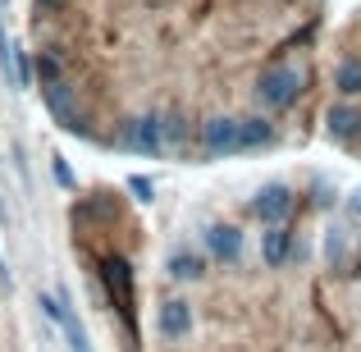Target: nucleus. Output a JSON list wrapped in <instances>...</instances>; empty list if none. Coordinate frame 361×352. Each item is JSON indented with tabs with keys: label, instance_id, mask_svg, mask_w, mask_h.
I'll return each instance as SVG.
<instances>
[{
	"label": "nucleus",
	"instance_id": "12",
	"mask_svg": "<svg viewBox=\"0 0 361 352\" xmlns=\"http://www.w3.org/2000/svg\"><path fill=\"white\" fill-rule=\"evenodd\" d=\"M334 87L343 97H361V60H343L334 69Z\"/></svg>",
	"mask_w": 361,
	"mask_h": 352
},
{
	"label": "nucleus",
	"instance_id": "17",
	"mask_svg": "<svg viewBox=\"0 0 361 352\" xmlns=\"http://www.w3.org/2000/svg\"><path fill=\"white\" fill-rule=\"evenodd\" d=\"M348 211H353V215H357V220H361V193L353 197V202H348Z\"/></svg>",
	"mask_w": 361,
	"mask_h": 352
},
{
	"label": "nucleus",
	"instance_id": "7",
	"mask_svg": "<svg viewBox=\"0 0 361 352\" xmlns=\"http://www.w3.org/2000/svg\"><path fill=\"white\" fill-rule=\"evenodd\" d=\"M160 128H165V123H160L156 115H147V119L128 123V133H123V142H128L133 151H151V156H156V151H160Z\"/></svg>",
	"mask_w": 361,
	"mask_h": 352
},
{
	"label": "nucleus",
	"instance_id": "11",
	"mask_svg": "<svg viewBox=\"0 0 361 352\" xmlns=\"http://www.w3.org/2000/svg\"><path fill=\"white\" fill-rule=\"evenodd\" d=\"M169 274H174V279H202V256L178 247V252L169 256Z\"/></svg>",
	"mask_w": 361,
	"mask_h": 352
},
{
	"label": "nucleus",
	"instance_id": "10",
	"mask_svg": "<svg viewBox=\"0 0 361 352\" xmlns=\"http://www.w3.org/2000/svg\"><path fill=\"white\" fill-rule=\"evenodd\" d=\"M288 224H270V233H265V265H283V256H288Z\"/></svg>",
	"mask_w": 361,
	"mask_h": 352
},
{
	"label": "nucleus",
	"instance_id": "16",
	"mask_svg": "<svg viewBox=\"0 0 361 352\" xmlns=\"http://www.w3.org/2000/svg\"><path fill=\"white\" fill-rule=\"evenodd\" d=\"M128 188L137 193V202H151V183H147L142 174H133V178H128Z\"/></svg>",
	"mask_w": 361,
	"mask_h": 352
},
{
	"label": "nucleus",
	"instance_id": "1",
	"mask_svg": "<svg viewBox=\"0 0 361 352\" xmlns=\"http://www.w3.org/2000/svg\"><path fill=\"white\" fill-rule=\"evenodd\" d=\"M302 87H307V69H298V64H274V69L261 73L256 101H261L265 110H283L302 97Z\"/></svg>",
	"mask_w": 361,
	"mask_h": 352
},
{
	"label": "nucleus",
	"instance_id": "8",
	"mask_svg": "<svg viewBox=\"0 0 361 352\" xmlns=\"http://www.w3.org/2000/svg\"><path fill=\"white\" fill-rule=\"evenodd\" d=\"M206 243H211V252L220 256V261H229V265L243 256V233L233 229V224H215V229L206 233Z\"/></svg>",
	"mask_w": 361,
	"mask_h": 352
},
{
	"label": "nucleus",
	"instance_id": "13",
	"mask_svg": "<svg viewBox=\"0 0 361 352\" xmlns=\"http://www.w3.org/2000/svg\"><path fill=\"white\" fill-rule=\"evenodd\" d=\"M270 138H274V133H270V123H265V119H243V151L247 147H265Z\"/></svg>",
	"mask_w": 361,
	"mask_h": 352
},
{
	"label": "nucleus",
	"instance_id": "6",
	"mask_svg": "<svg viewBox=\"0 0 361 352\" xmlns=\"http://www.w3.org/2000/svg\"><path fill=\"white\" fill-rule=\"evenodd\" d=\"M156 325H160V334H165V339H183L188 329H192V307H188L183 298H169L165 307H160Z\"/></svg>",
	"mask_w": 361,
	"mask_h": 352
},
{
	"label": "nucleus",
	"instance_id": "2",
	"mask_svg": "<svg viewBox=\"0 0 361 352\" xmlns=\"http://www.w3.org/2000/svg\"><path fill=\"white\" fill-rule=\"evenodd\" d=\"M101 279L110 289V302L123 311V320H133V270H128V261L123 256H106L101 261Z\"/></svg>",
	"mask_w": 361,
	"mask_h": 352
},
{
	"label": "nucleus",
	"instance_id": "4",
	"mask_svg": "<svg viewBox=\"0 0 361 352\" xmlns=\"http://www.w3.org/2000/svg\"><path fill=\"white\" fill-rule=\"evenodd\" d=\"M202 142L211 156H229V151H243V119H211L202 128Z\"/></svg>",
	"mask_w": 361,
	"mask_h": 352
},
{
	"label": "nucleus",
	"instance_id": "3",
	"mask_svg": "<svg viewBox=\"0 0 361 352\" xmlns=\"http://www.w3.org/2000/svg\"><path fill=\"white\" fill-rule=\"evenodd\" d=\"M42 311H46V320H51V325H55V329L64 334V344H69V352H92L87 334H82V325H78V316H73V311L64 307L60 298H51V293H42Z\"/></svg>",
	"mask_w": 361,
	"mask_h": 352
},
{
	"label": "nucleus",
	"instance_id": "5",
	"mask_svg": "<svg viewBox=\"0 0 361 352\" xmlns=\"http://www.w3.org/2000/svg\"><path fill=\"white\" fill-rule=\"evenodd\" d=\"M293 211V197H288V188L283 183H270L265 193H256V202H252V215L256 220H265V224H283V215Z\"/></svg>",
	"mask_w": 361,
	"mask_h": 352
},
{
	"label": "nucleus",
	"instance_id": "14",
	"mask_svg": "<svg viewBox=\"0 0 361 352\" xmlns=\"http://www.w3.org/2000/svg\"><path fill=\"white\" fill-rule=\"evenodd\" d=\"M0 73L9 78V87H18V51L5 42V28H0Z\"/></svg>",
	"mask_w": 361,
	"mask_h": 352
},
{
	"label": "nucleus",
	"instance_id": "9",
	"mask_svg": "<svg viewBox=\"0 0 361 352\" xmlns=\"http://www.w3.org/2000/svg\"><path fill=\"white\" fill-rule=\"evenodd\" d=\"M357 133H361V110L357 106H334V110H329V138L353 142Z\"/></svg>",
	"mask_w": 361,
	"mask_h": 352
},
{
	"label": "nucleus",
	"instance_id": "18",
	"mask_svg": "<svg viewBox=\"0 0 361 352\" xmlns=\"http://www.w3.org/2000/svg\"><path fill=\"white\" fill-rule=\"evenodd\" d=\"M64 0H37V9H60Z\"/></svg>",
	"mask_w": 361,
	"mask_h": 352
},
{
	"label": "nucleus",
	"instance_id": "15",
	"mask_svg": "<svg viewBox=\"0 0 361 352\" xmlns=\"http://www.w3.org/2000/svg\"><path fill=\"white\" fill-rule=\"evenodd\" d=\"M37 78H42V87H55L60 83V60L55 55H37Z\"/></svg>",
	"mask_w": 361,
	"mask_h": 352
}]
</instances>
